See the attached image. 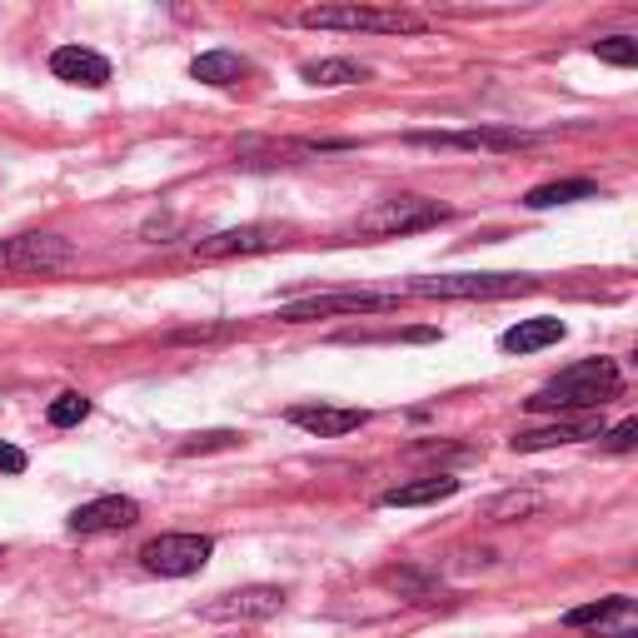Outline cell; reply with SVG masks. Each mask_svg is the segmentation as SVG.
Masks as SVG:
<instances>
[{
  "label": "cell",
  "instance_id": "6da1fadb",
  "mask_svg": "<svg viewBox=\"0 0 638 638\" xmlns=\"http://www.w3.org/2000/svg\"><path fill=\"white\" fill-rule=\"evenodd\" d=\"M618 389H624L618 365L598 355V359H578V365L559 369V375L549 379V385H539L523 404L534 409V414H574V409H604Z\"/></svg>",
  "mask_w": 638,
  "mask_h": 638
},
{
  "label": "cell",
  "instance_id": "7a4b0ae2",
  "mask_svg": "<svg viewBox=\"0 0 638 638\" xmlns=\"http://www.w3.org/2000/svg\"><path fill=\"white\" fill-rule=\"evenodd\" d=\"M304 31H365V35H419L430 21L399 6H310L300 11Z\"/></svg>",
  "mask_w": 638,
  "mask_h": 638
},
{
  "label": "cell",
  "instance_id": "3957f363",
  "mask_svg": "<svg viewBox=\"0 0 638 638\" xmlns=\"http://www.w3.org/2000/svg\"><path fill=\"white\" fill-rule=\"evenodd\" d=\"M444 220H450V205H440V199L394 195V199H379L375 209H365L355 230L359 235H375V240H394V235L434 230V225H444Z\"/></svg>",
  "mask_w": 638,
  "mask_h": 638
},
{
  "label": "cell",
  "instance_id": "277c9868",
  "mask_svg": "<svg viewBox=\"0 0 638 638\" xmlns=\"http://www.w3.org/2000/svg\"><path fill=\"white\" fill-rule=\"evenodd\" d=\"M529 290H534L529 274H434V280L409 284V294L419 300H509Z\"/></svg>",
  "mask_w": 638,
  "mask_h": 638
},
{
  "label": "cell",
  "instance_id": "5b68a950",
  "mask_svg": "<svg viewBox=\"0 0 638 638\" xmlns=\"http://www.w3.org/2000/svg\"><path fill=\"white\" fill-rule=\"evenodd\" d=\"M399 310V294H369V290H345V294H310V300L280 304L284 325H310V320H329V314H389Z\"/></svg>",
  "mask_w": 638,
  "mask_h": 638
},
{
  "label": "cell",
  "instance_id": "8992f818",
  "mask_svg": "<svg viewBox=\"0 0 638 638\" xmlns=\"http://www.w3.org/2000/svg\"><path fill=\"white\" fill-rule=\"evenodd\" d=\"M209 554H215V544L205 534H160L140 549V564L160 578H190L209 564Z\"/></svg>",
  "mask_w": 638,
  "mask_h": 638
},
{
  "label": "cell",
  "instance_id": "52a82bcc",
  "mask_svg": "<svg viewBox=\"0 0 638 638\" xmlns=\"http://www.w3.org/2000/svg\"><path fill=\"white\" fill-rule=\"evenodd\" d=\"M280 608H284V588L245 584V588H230V594L199 604V618H209V624H264V618H274Z\"/></svg>",
  "mask_w": 638,
  "mask_h": 638
},
{
  "label": "cell",
  "instance_id": "ba28073f",
  "mask_svg": "<svg viewBox=\"0 0 638 638\" xmlns=\"http://www.w3.org/2000/svg\"><path fill=\"white\" fill-rule=\"evenodd\" d=\"M71 260L75 250L61 235H15V240H0V270L45 274V270H65Z\"/></svg>",
  "mask_w": 638,
  "mask_h": 638
},
{
  "label": "cell",
  "instance_id": "9c48e42d",
  "mask_svg": "<svg viewBox=\"0 0 638 638\" xmlns=\"http://www.w3.org/2000/svg\"><path fill=\"white\" fill-rule=\"evenodd\" d=\"M564 624L588 628V634H598V638H638V608L628 594H608V598H598V604L569 608Z\"/></svg>",
  "mask_w": 638,
  "mask_h": 638
},
{
  "label": "cell",
  "instance_id": "30bf717a",
  "mask_svg": "<svg viewBox=\"0 0 638 638\" xmlns=\"http://www.w3.org/2000/svg\"><path fill=\"white\" fill-rule=\"evenodd\" d=\"M284 225H240V230H220L195 245V260H235V255H270L284 245Z\"/></svg>",
  "mask_w": 638,
  "mask_h": 638
},
{
  "label": "cell",
  "instance_id": "8fae6325",
  "mask_svg": "<svg viewBox=\"0 0 638 638\" xmlns=\"http://www.w3.org/2000/svg\"><path fill=\"white\" fill-rule=\"evenodd\" d=\"M140 519V504L126 499V494H105V499H90L71 513V529L75 534H120Z\"/></svg>",
  "mask_w": 638,
  "mask_h": 638
},
{
  "label": "cell",
  "instance_id": "7c38bea8",
  "mask_svg": "<svg viewBox=\"0 0 638 638\" xmlns=\"http://www.w3.org/2000/svg\"><path fill=\"white\" fill-rule=\"evenodd\" d=\"M604 434V419H554V424H539V430H519L513 434V450L519 454H539V450H559V444H578V440H598Z\"/></svg>",
  "mask_w": 638,
  "mask_h": 638
},
{
  "label": "cell",
  "instance_id": "4fadbf2b",
  "mask_svg": "<svg viewBox=\"0 0 638 638\" xmlns=\"http://www.w3.org/2000/svg\"><path fill=\"white\" fill-rule=\"evenodd\" d=\"M290 424H300L304 434H320V440H339V434L359 430V424H369V409H335V404H294Z\"/></svg>",
  "mask_w": 638,
  "mask_h": 638
},
{
  "label": "cell",
  "instance_id": "5bb4252c",
  "mask_svg": "<svg viewBox=\"0 0 638 638\" xmlns=\"http://www.w3.org/2000/svg\"><path fill=\"white\" fill-rule=\"evenodd\" d=\"M51 71H55V80L80 85V90H100V85L110 80V61L85 51V45H61V51L51 55Z\"/></svg>",
  "mask_w": 638,
  "mask_h": 638
},
{
  "label": "cell",
  "instance_id": "9a60e30c",
  "mask_svg": "<svg viewBox=\"0 0 638 638\" xmlns=\"http://www.w3.org/2000/svg\"><path fill=\"white\" fill-rule=\"evenodd\" d=\"M539 136L529 130H464V136H414V145H444V150H523Z\"/></svg>",
  "mask_w": 638,
  "mask_h": 638
},
{
  "label": "cell",
  "instance_id": "2e32d148",
  "mask_svg": "<svg viewBox=\"0 0 638 638\" xmlns=\"http://www.w3.org/2000/svg\"><path fill=\"white\" fill-rule=\"evenodd\" d=\"M459 494V479L454 474H430V479H414V484H394L385 489V509H419V504H440V499H454Z\"/></svg>",
  "mask_w": 638,
  "mask_h": 638
},
{
  "label": "cell",
  "instance_id": "e0dca14e",
  "mask_svg": "<svg viewBox=\"0 0 638 638\" xmlns=\"http://www.w3.org/2000/svg\"><path fill=\"white\" fill-rule=\"evenodd\" d=\"M569 329H564V320H549V314H539V320H519L513 329H504V339L499 345L509 349V355H534V349H549V345H559Z\"/></svg>",
  "mask_w": 638,
  "mask_h": 638
},
{
  "label": "cell",
  "instance_id": "ac0fdd59",
  "mask_svg": "<svg viewBox=\"0 0 638 638\" xmlns=\"http://www.w3.org/2000/svg\"><path fill=\"white\" fill-rule=\"evenodd\" d=\"M190 75H195L199 85H235V80H245L250 75V61L245 55H235V51H205V55H195V65H190Z\"/></svg>",
  "mask_w": 638,
  "mask_h": 638
},
{
  "label": "cell",
  "instance_id": "d6986e66",
  "mask_svg": "<svg viewBox=\"0 0 638 638\" xmlns=\"http://www.w3.org/2000/svg\"><path fill=\"white\" fill-rule=\"evenodd\" d=\"M304 80L310 85H325V90H339V85H359V80H369V65H359V61H304Z\"/></svg>",
  "mask_w": 638,
  "mask_h": 638
},
{
  "label": "cell",
  "instance_id": "ffe728a7",
  "mask_svg": "<svg viewBox=\"0 0 638 638\" xmlns=\"http://www.w3.org/2000/svg\"><path fill=\"white\" fill-rule=\"evenodd\" d=\"M379 584H385L389 594H399V598H434V594H440V578L424 574V569H409V564L385 569V574H379Z\"/></svg>",
  "mask_w": 638,
  "mask_h": 638
},
{
  "label": "cell",
  "instance_id": "44dd1931",
  "mask_svg": "<svg viewBox=\"0 0 638 638\" xmlns=\"http://www.w3.org/2000/svg\"><path fill=\"white\" fill-rule=\"evenodd\" d=\"M598 185L594 180H554V185H539L523 195V205L529 209H549V205H569V199H594Z\"/></svg>",
  "mask_w": 638,
  "mask_h": 638
},
{
  "label": "cell",
  "instance_id": "7402d4cb",
  "mask_svg": "<svg viewBox=\"0 0 638 638\" xmlns=\"http://www.w3.org/2000/svg\"><path fill=\"white\" fill-rule=\"evenodd\" d=\"M85 414H90V399L85 394H61L51 409H45V419H51L55 430H71V424H80Z\"/></svg>",
  "mask_w": 638,
  "mask_h": 638
},
{
  "label": "cell",
  "instance_id": "603a6c76",
  "mask_svg": "<svg viewBox=\"0 0 638 638\" xmlns=\"http://www.w3.org/2000/svg\"><path fill=\"white\" fill-rule=\"evenodd\" d=\"M594 55L604 65H624V71H628V65H638V45L628 41V35H608V41H598Z\"/></svg>",
  "mask_w": 638,
  "mask_h": 638
},
{
  "label": "cell",
  "instance_id": "cb8c5ba5",
  "mask_svg": "<svg viewBox=\"0 0 638 638\" xmlns=\"http://www.w3.org/2000/svg\"><path fill=\"white\" fill-rule=\"evenodd\" d=\"M240 444V434L235 430H209V434H195V440L180 444V454H205V450H235Z\"/></svg>",
  "mask_w": 638,
  "mask_h": 638
},
{
  "label": "cell",
  "instance_id": "d4e9b609",
  "mask_svg": "<svg viewBox=\"0 0 638 638\" xmlns=\"http://www.w3.org/2000/svg\"><path fill=\"white\" fill-rule=\"evenodd\" d=\"M235 325H195V329H175L170 345H209V339H230Z\"/></svg>",
  "mask_w": 638,
  "mask_h": 638
},
{
  "label": "cell",
  "instance_id": "484cf974",
  "mask_svg": "<svg viewBox=\"0 0 638 638\" xmlns=\"http://www.w3.org/2000/svg\"><path fill=\"white\" fill-rule=\"evenodd\" d=\"M604 440V450H614V454H628L638 444V419H624V424H614V430H604L598 434Z\"/></svg>",
  "mask_w": 638,
  "mask_h": 638
},
{
  "label": "cell",
  "instance_id": "4316f807",
  "mask_svg": "<svg viewBox=\"0 0 638 638\" xmlns=\"http://www.w3.org/2000/svg\"><path fill=\"white\" fill-rule=\"evenodd\" d=\"M529 509H539L534 494H509V499H499L489 513H494V519H509V513H529Z\"/></svg>",
  "mask_w": 638,
  "mask_h": 638
},
{
  "label": "cell",
  "instance_id": "83f0119b",
  "mask_svg": "<svg viewBox=\"0 0 638 638\" xmlns=\"http://www.w3.org/2000/svg\"><path fill=\"white\" fill-rule=\"evenodd\" d=\"M25 469V450L15 444H0V474H21Z\"/></svg>",
  "mask_w": 638,
  "mask_h": 638
}]
</instances>
